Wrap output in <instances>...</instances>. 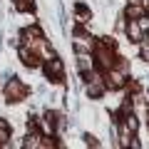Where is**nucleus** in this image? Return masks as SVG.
<instances>
[{"instance_id":"f257e3e1","label":"nucleus","mask_w":149,"mask_h":149,"mask_svg":"<svg viewBox=\"0 0 149 149\" xmlns=\"http://www.w3.org/2000/svg\"><path fill=\"white\" fill-rule=\"evenodd\" d=\"M102 77H104V87H107V90H122V87L127 85V74L119 72V70H114V67L104 70Z\"/></svg>"},{"instance_id":"f03ea898","label":"nucleus","mask_w":149,"mask_h":149,"mask_svg":"<svg viewBox=\"0 0 149 149\" xmlns=\"http://www.w3.org/2000/svg\"><path fill=\"white\" fill-rule=\"evenodd\" d=\"M42 70H45V74H47L50 80H62V74H65V65H62V60L60 57H45V65H42Z\"/></svg>"},{"instance_id":"7ed1b4c3","label":"nucleus","mask_w":149,"mask_h":149,"mask_svg":"<svg viewBox=\"0 0 149 149\" xmlns=\"http://www.w3.org/2000/svg\"><path fill=\"white\" fill-rule=\"evenodd\" d=\"M25 95H27V87L22 85L17 77H13V80L5 85V97H8V100L17 102V100H25Z\"/></svg>"},{"instance_id":"20e7f679","label":"nucleus","mask_w":149,"mask_h":149,"mask_svg":"<svg viewBox=\"0 0 149 149\" xmlns=\"http://www.w3.org/2000/svg\"><path fill=\"white\" fill-rule=\"evenodd\" d=\"M77 70H80L82 74L90 72V70H95V55L85 52V50H77Z\"/></svg>"},{"instance_id":"39448f33","label":"nucleus","mask_w":149,"mask_h":149,"mask_svg":"<svg viewBox=\"0 0 149 149\" xmlns=\"http://www.w3.org/2000/svg\"><path fill=\"white\" fill-rule=\"evenodd\" d=\"M124 32H127V37L132 40V42H142L144 40V30H142V25H139V20L124 22Z\"/></svg>"},{"instance_id":"423d86ee","label":"nucleus","mask_w":149,"mask_h":149,"mask_svg":"<svg viewBox=\"0 0 149 149\" xmlns=\"http://www.w3.org/2000/svg\"><path fill=\"white\" fill-rule=\"evenodd\" d=\"M17 52H20L22 65H27V67H40V57H37V55L32 52L27 45H20V47H17Z\"/></svg>"},{"instance_id":"0eeeda50","label":"nucleus","mask_w":149,"mask_h":149,"mask_svg":"<svg viewBox=\"0 0 149 149\" xmlns=\"http://www.w3.org/2000/svg\"><path fill=\"white\" fill-rule=\"evenodd\" d=\"M74 47H77V50H85V52H92V47H95V40H92L87 32L80 30L77 35H74Z\"/></svg>"},{"instance_id":"6e6552de","label":"nucleus","mask_w":149,"mask_h":149,"mask_svg":"<svg viewBox=\"0 0 149 149\" xmlns=\"http://www.w3.org/2000/svg\"><path fill=\"white\" fill-rule=\"evenodd\" d=\"M142 15H147L142 0H132V3L127 5V10H124V17H129V20H137V17H142Z\"/></svg>"},{"instance_id":"1a4fd4ad","label":"nucleus","mask_w":149,"mask_h":149,"mask_svg":"<svg viewBox=\"0 0 149 149\" xmlns=\"http://www.w3.org/2000/svg\"><path fill=\"white\" fill-rule=\"evenodd\" d=\"M37 37H42V32H40V27H27L25 32H22V40H25V42H30V40H37Z\"/></svg>"},{"instance_id":"9d476101","label":"nucleus","mask_w":149,"mask_h":149,"mask_svg":"<svg viewBox=\"0 0 149 149\" xmlns=\"http://www.w3.org/2000/svg\"><path fill=\"white\" fill-rule=\"evenodd\" d=\"M8 142H10V129L5 122H0V147H8Z\"/></svg>"},{"instance_id":"9b49d317","label":"nucleus","mask_w":149,"mask_h":149,"mask_svg":"<svg viewBox=\"0 0 149 149\" xmlns=\"http://www.w3.org/2000/svg\"><path fill=\"white\" fill-rule=\"evenodd\" d=\"M139 55H142V60L149 62V42H144V40L139 42Z\"/></svg>"},{"instance_id":"f8f14e48","label":"nucleus","mask_w":149,"mask_h":149,"mask_svg":"<svg viewBox=\"0 0 149 149\" xmlns=\"http://www.w3.org/2000/svg\"><path fill=\"white\" fill-rule=\"evenodd\" d=\"M20 10H27V8H32V0H13Z\"/></svg>"},{"instance_id":"ddd939ff","label":"nucleus","mask_w":149,"mask_h":149,"mask_svg":"<svg viewBox=\"0 0 149 149\" xmlns=\"http://www.w3.org/2000/svg\"><path fill=\"white\" fill-rule=\"evenodd\" d=\"M137 20H139V25H142L144 35H147V30H149V17H147V15H142V17H137Z\"/></svg>"},{"instance_id":"4468645a","label":"nucleus","mask_w":149,"mask_h":149,"mask_svg":"<svg viewBox=\"0 0 149 149\" xmlns=\"http://www.w3.org/2000/svg\"><path fill=\"white\" fill-rule=\"evenodd\" d=\"M77 20H80V22H87V20H90V15H87L85 8H80V13H77Z\"/></svg>"},{"instance_id":"2eb2a0df","label":"nucleus","mask_w":149,"mask_h":149,"mask_svg":"<svg viewBox=\"0 0 149 149\" xmlns=\"http://www.w3.org/2000/svg\"><path fill=\"white\" fill-rule=\"evenodd\" d=\"M142 5H144V13H149V0H142Z\"/></svg>"},{"instance_id":"dca6fc26","label":"nucleus","mask_w":149,"mask_h":149,"mask_svg":"<svg viewBox=\"0 0 149 149\" xmlns=\"http://www.w3.org/2000/svg\"><path fill=\"white\" fill-rule=\"evenodd\" d=\"M147 35H149V30H147Z\"/></svg>"}]
</instances>
